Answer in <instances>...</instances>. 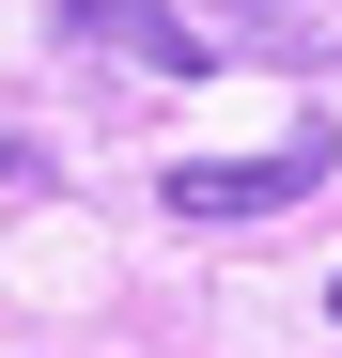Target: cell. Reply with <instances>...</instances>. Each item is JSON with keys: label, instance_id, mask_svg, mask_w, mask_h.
Segmentation results:
<instances>
[{"label": "cell", "instance_id": "cell-1", "mask_svg": "<svg viewBox=\"0 0 342 358\" xmlns=\"http://www.w3.org/2000/svg\"><path fill=\"white\" fill-rule=\"evenodd\" d=\"M327 187V125H296V141H265V156H187L171 171V218H280V203H311Z\"/></svg>", "mask_w": 342, "mask_h": 358}, {"label": "cell", "instance_id": "cell-2", "mask_svg": "<svg viewBox=\"0 0 342 358\" xmlns=\"http://www.w3.org/2000/svg\"><path fill=\"white\" fill-rule=\"evenodd\" d=\"M218 63H280V78H327L342 63V0H218L202 16Z\"/></svg>", "mask_w": 342, "mask_h": 358}, {"label": "cell", "instance_id": "cell-4", "mask_svg": "<svg viewBox=\"0 0 342 358\" xmlns=\"http://www.w3.org/2000/svg\"><path fill=\"white\" fill-rule=\"evenodd\" d=\"M31 171H47V156H31V141H0V187H31Z\"/></svg>", "mask_w": 342, "mask_h": 358}, {"label": "cell", "instance_id": "cell-5", "mask_svg": "<svg viewBox=\"0 0 342 358\" xmlns=\"http://www.w3.org/2000/svg\"><path fill=\"white\" fill-rule=\"evenodd\" d=\"M327 312H342V280H327Z\"/></svg>", "mask_w": 342, "mask_h": 358}, {"label": "cell", "instance_id": "cell-3", "mask_svg": "<svg viewBox=\"0 0 342 358\" xmlns=\"http://www.w3.org/2000/svg\"><path fill=\"white\" fill-rule=\"evenodd\" d=\"M47 16H63L78 47H125V63H156V78H202V63H218L187 0H47Z\"/></svg>", "mask_w": 342, "mask_h": 358}]
</instances>
